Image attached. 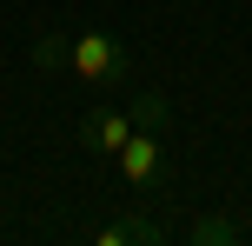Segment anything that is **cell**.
<instances>
[{
  "mask_svg": "<svg viewBox=\"0 0 252 246\" xmlns=\"http://www.w3.org/2000/svg\"><path fill=\"white\" fill-rule=\"evenodd\" d=\"M239 240H246V226L226 220V213H199L192 220V246H239Z\"/></svg>",
  "mask_w": 252,
  "mask_h": 246,
  "instance_id": "obj_6",
  "label": "cell"
},
{
  "mask_svg": "<svg viewBox=\"0 0 252 246\" xmlns=\"http://www.w3.org/2000/svg\"><path fill=\"white\" fill-rule=\"evenodd\" d=\"M113 167H120V180L133 186V193H159V186L173 180V160H166V146H159V127H139L113 153Z\"/></svg>",
  "mask_w": 252,
  "mask_h": 246,
  "instance_id": "obj_2",
  "label": "cell"
},
{
  "mask_svg": "<svg viewBox=\"0 0 252 246\" xmlns=\"http://www.w3.org/2000/svg\"><path fill=\"white\" fill-rule=\"evenodd\" d=\"M159 240H166V226H159V220H146V213L100 226V246H159Z\"/></svg>",
  "mask_w": 252,
  "mask_h": 246,
  "instance_id": "obj_5",
  "label": "cell"
},
{
  "mask_svg": "<svg viewBox=\"0 0 252 246\" xmlns=\"http://www.w3.org/2000/svg\"><path fill=\"white\" fill-rule=\"evenodd\" d=\"M27 53H33L40 73H66V67H73V34H60V27H40Z\"/></svg>",
  "mask_w": 252,
  "mask_h": 246,
  "instance_id": "obj_4",
  "label": "cell"
},
{
  "mask_svg": "<svg viewBox=\"0 0 252 246\" xmlns=\"http://www.w3.org/2000/svg\"><path fill=\"white\" fill-rule=\"evenodd\" d=\"M133 133H139V127H133V113H126V106H93V113L80 120V146H87L93 160H113Z\"/></svg>",
  "mask_w": 252,
  "mask_h": 246,
  "instance_id": "obj_3",
  "label": "cell"
},
{
  "mask_svg": "<svg viewBox=\"0 0 252 246\" xmlns=\"http://www.w3.org/2000/svg\"><path fill=\"white\" fill-rule=\"evenodd\" d=\"M126 113H133V127H166V93L139 87L133 100H126Z\"/></svg>",
  "mask_w": 252,
  "mask_h": 246,
  "instance_id": "obj_7",
  "label": "cell"
},
{
  "mask_svg": "<svg viewBox=\"0 0 252 246\" xmlns=\"http://www.w3.org/2000/svg\"><path fill=\"white\" fill-rule=\"evenodd\" d=\"M73 80H87L93 93L106 87H126L133 80V53H126V40H113L106 27H87V34H73V67H66Z\"/></svg>",
  "mask_w": 252,
  "mask_h": 246,
  "instance_id": "obj_1",
  "label": "cell"
}]
</instances>
